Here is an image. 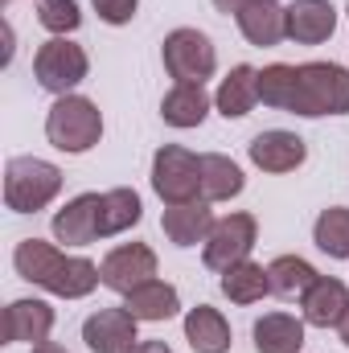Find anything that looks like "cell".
I'll return each mask as SVG.
<instances>
[{
  "label": "cell",
  "instance_id": "9",
  "mask_svg": "<svg viewBox=\"0 0 349 353\" xmlns=\"http://www.w3.org/2000/svg\"><path fill=\"white\" fill-rule=\"evenodd\" d=\"M99 275H103V288L128 296V292H136L140 283L157 279V251H152L148 243H123V247H115V251L99 263Z\"/></svg>",
  "mask_w": 349,
  "mask_h": 353
},
{
  "label": "cell",
  "instance_id": "30",
  "mask_svg": "<svg viewBox=\"0 0 349 353\" xmlns=\"http://www.w3.org/2000/svg\"><path fill=\"white\" fill-rule=\"evenodd\" d=\"M132 353H173L165 341H136V350Z\"/></svg>",
  "mask_w": 349,
  "mask_h": 353
},
{
  "label": "cell",
  "instance_id": "19",
  "mask_svg": "<svg viewBox=\"0 0 349 353\" xmlns=\"http://www.w3.org/2000/svg\"><path fill=\"white\" fill-rule=\"evenodd\" d=\"M255 103H259V70H255V66H235V70L218 83V94H214L218 115L243 119V115H251Z\"/></svg>",
  "mask_w": 349,
  "mask_h": 353
},
{
  "label": "cell",
  "instance_id": "4",
  "mask_svg": "<svg viewBox=\"0 0 349 353\" xmlns=\"http://www.w3.org/2000/svg\"><path fill=\"white\" fill-rule=\"evenodd\" d=\"M62 193V169L41 157H12L4 169V205L12 214H37Z\"/></svg>",
  "mask_w": 349,
  "mask_h": 353
},
{
  "label": "cell",
  "instance_id": "17",
  "mask_svg": "<svg viewBox=\"0 0 349 353\" xmlns=\"http://www.w3.org/2000/svg\"><path fill=\"white\" fill-rule=\"evenodd\" d=\"M161 226H165V239L173 247H197L210 239L214 230V214H210V201H185V205H165L161 214Z\"/></svg>",
  "mask_w": 349,
  "mask_h": 353
},
{
  "label": "cell",
  "instance_id": "34",
  "mask_svg": "<svg viewBox=\"0 0 349 353\" xmlns=\"http://www.w3.org/2000/svg\"><path fill=\"white\" fill-rule=\"evenodd\" d=\"M4 4H17V0H4Z\"/></svg>",
  "mask_w": 349,
  "mask_h": 353
},
{
  "label": "cell",
  "instance_id": "14",
  "mask_svg": "<svg viewBox=\"0 0 349 353\" xmlns=\"http://www.w3.org/2000/svg\"><path fill=\"white\" fill-rule=\"evenodd\" d=\"M99 197L103 193H79L54 214V239L66 247H90L99 243Z\"/></svg>",
  "mask_w": 349,
  "mask_h": 353
},
{
  "label": "cell",
  "instance_id": "8",
  "mask_svg": "<svg viewBox=\"0 0 349 353\" xmlns=\"http://www.w3.org/2000/svg\"><path fill=\"white\" fill-rule=\"evenodd\" d=\"M255 239H259V222H255V214H243V210H239V214H226V218L214 222L201 259H206L210 271H230L235 263L251 259Z\"/></svg>",
  "mask_w": 349,
  "mask_h": 353
},
{
  "label": "cell",
  "instance_id": "21",
  "mask_svg": "<svg viewBox=\"0 0 349 353\" xmlns=\"http://www.w3.org/2000/svg\"><path fill=\"white\" fill-rule=\"evenodd\" d=\"M255 350L259 353H300L304 350V321L288 316V312H267L251 329Z\"/></svg>",
  "mask_w": 349,
  "mask_h": 353
},
{
  "label": "cell",
  "instance_id": "12",
  "mask_svg": "<svg viewBox=\"0 0 349 353\" xmlns=\"http://www.w3.org/2000/svg\"><path fill=\"white\" fill-rule=\"evenodd\" d=\"M300 312H304V325L312 329H337L349 312V288L333 275H317L312 288L300 296Z\"/></svg>",
  "mask_w": 349,
  "mask_h": 353
},
{
  "label": "cell",
  "instance_id": "20",
  "mask_svg": "<svg viewBox=\"0 0 349 353\" xmlns=\"http://www.w3.org/2000/svg\"><path fill=\"white\" fill-rule=\"evenodd\" d=\"M210 94L201 83H177L165 99H161V119L169 128H201V119L210 115Z\"/></svg>",
  "mask_w": 349,
  "mask_h": 353
},
{
  "label": "cell",
  "instance_id": "2",
  "mask_svg": "<svg viewBox=\"0 0 349 353\" xmlns=\"http://www.w3.org/2000/svg\"><path fill=\"white\" fill-rule=\"evenodd\" d=\"M12 267H17L21 279L37 283L46 292L62 296V300H83V296H90L103 283L99 267L90 263V259H83V255H62L46 239H21L17 251H12Z\"/></svg>",
  "mask_w": 349,
  "mask_h": 353
},
{
  "label": "cell",
  "instance_id": "33",
  "mask_svg": "<svg viewBox=\"0 0 349 353\" xmlns=\"http://www.w3.org/2000/svg\"><path fill=\"white\" fill-rule=\"evenodd\" d=\"M337 333H341V345H346V350H349V312H346V321L337 325Z\"/></svg>",
  "mask_w": 349,
  "mask_h": 353
},
{
  "label": "cell",
  "instance_id": "32",
  "mask_svg": "<svg viewBox=\"0 0 349 353\" xmlns=\"http://www.w3.org/2000/svg\"><path fill=\"white\" fill-rule=\"evenodd\" d=\"M33 353H66L58 341H41V345H33Z\"/></svg>",
  "mask_w": 349,
  "mask_h": 353
},
{
  "label": "cell",
  "instance_id": "1",
  "mask_svg": "<svg viewBox=\"0 0 349 353\" xmlns=\"http://www.w3.org/2000/svg\"><path fill=\"white\" fill-rule=\"evenodd\" d=\"M259 103L304 119L349 115V70L337 62H271L259 70Z\"/></svg>",
  "mask_w": 349,
  "mask_h": 353
},
{
  "label": "cell",
  "instance_id": "22",
  "mask_svg": "<svg viewBox=\"0 0 349 353\" xmlns=\"http://www.w3.org/2000/svg\"><path fill=\"white\" fill-rule=\"evenodd\" d=\"M123 308H128L136 321H169V316L181 312V296H177L173 283L148 279V283H140L136 292L123 296Z\"/></svg>",
  "mask_w": 349,
  "mask_h": 353
},
{
  "label": "cell",
  "instance_id": "25",
  "mask_svg": "<svg viewBox=\"0 0 349 353\" xmlns=\"http://www.w3.org/2000/svg\"><path fill=\"white\" fill-rule=\"evenodd\" d=\"M222 296L230 304H259L263 296H271L267 267L243 259V263H235L230 271H222Z\"/></svg>",
  "mask_w": 349,
  "mask_h": 353
},
{
  "label": "cell",
  "instance_id": "24",
  "mask_svg": "<svg viewBox=\"0 0 349 353\" xmlns=\"http://www.w3.org/2000/svg\"><path fill=\"white\" fill-rule=\"evenodd\" d=\"M243 169L230 161V157H222V152H206L201 157V201H230V197H239L243 193Z\"/></svg>",
  "mask_w": 349,
  "mask_h": 353
},
{
  "label": "cell",
  "instance_id": "16",
  "mask_svg": "<svg viewBox=\"0 0 349 353\" xmlns=\"http://www.w3.org/2000/svg\"><path fill=\"white\" fill-rule=\"evenodd\" d=\"M337 29V8L329 0H292L288 4V37L296 46H321Z\"/></svg>",
  "mask_w": 349,
  "mask_h": 353
},
{
  "label": "cell",
  "instance_id": "3",
  "mask_svg": "<svg viewBox=\"0 0 349 353\" xmlns=\"http://www.w3.org/2000/svg\"><path fill=\"white\" fill-rule=\"evenodd\" d=\"M46 136L58 152L83 157L103 140V115L87 94H58V103L46 115Z\"/></svg>",
  "mask_w": 349,
  "mask_h": 353
},
{
  "label": "cell",
  "instance_id": "29",
  "mask_svg": "<svg viewBox=\"0 0 349 353\" xmlns=\"http://www.w3.org/2000/svg\"><path fill=\"white\" fill-rule=\"evenodd\" d=\"M90 4H94L99 21H107V25H128L140 8V0H90Z\"/></svg>",
  "mask_w": 349,
  "mask_h": 353
},
{
  "label": "cell",
  "instance_id": "15",
  "mask_svg": "<svg viewBox=\"0 0 349 353\" xmlns=\"http://www.w3.org/2000/svg\"><path fill=\"white\" fill-rule=\"evenodd\" d=\"M235 21H239V29H243V37L251 41V46H279L283 37H288V8L279 4V0H251V4H243L239 12H235Z\"/></svg>",
  "mask_w": 349,
  "mask_h": 353
},
{
  "label": "cell",
  "instance_id": "10",
  "mask_svg": "<svg viewBox=\"0 0 349 353\" xmlns=\"http://www.w3.org/2000/svg\"><path fill=\"white\" fill-rule=\"evenodd\" d=\"M136 316L128 308H99L83 325V341L90 353H132L136 350Z\"/></svg>",
  "mask_w": 349,
  "mask_h": 353
},
{
  "label": "cell",
  "instance_id": "23",
  "mask_svg": "<svg viewBox=\"0 0 349 353\" xmlns=\"http://www.w3.org/2000/svg\"><path fill=\"white\" fill-rule=\"evenodd\" d=\"M144 218V205H140V193L136 189H107L99 197V239H111V234H123L132 230L136 222Z\"/></svg>",
  "mask_w": 349,
  "mask_h": 353
},
{
  "label": "cell",
  "instance_id": "6",
  "mask_svg": "<svg viewBox=\"0 0 349 353\" xmlns=\"http://www.w3.org/2000/svg\"><path fill=\"white\" fill-rule=\"evenodd\" d=\"M161 58H165L169 79H177V83L206 87V79H214V70H218V50L201 29H173L161 46Z\"/></svg>",
  "mask_w": 349,
  "mask_h": 353
},
{
  "label": "cell",
  "instance_id": "35",
  "mask_svg": "<svg viewBox=\"0 0 349 353\" xmlns=\"http://www.w3.org/2000/svg\"><path fill=\"white\" fill-rule=\"evenodd\" d=\"M346 17H349V8H346Z\"/></svg>",
  "mask_w": 349,
  "mask_h": 353
},
{
  "label": "cell",
  "instance_id": "11",
  "mask_svg": "<svg viewBox=\"0 0 349 353\" xmlns=\"http://www.w3.org/2000/svg\"><path fill=\"white\" fill-rule=\"evenodd\" d=\"M54 333V308L46 300H12L4 308V345H41Z\"/></svg>",
  "mask_w": 349,
  "mask_h": 353
},
{
  "label": "cell",
  "instance_id": "18",
  "mask_svg": "<svg viewBox=\"0 0 349 353\" xmlns=\"http://www.w3.org/2000/svg\"><path fill=\"white\" fill-rule=\"evenodd\" d=\"M185 341L193 353H230V325L218 308L197 304L185 312Z\"/></svg>",
  "mask_w": 349,
  "mask_h": 353
},
{
  "label": "cell",
  "instance_id": "28",
  "mask_svg": "<svg viewBox=\"0 0 349 353\" xmlns=\"http://www.w3.org/2000/svg\"><path fill=\"white\" fill-rule=\"evenodd\" d=\"M37 21L54 33V37H66L83 25V12H79V0H41L37 4Z\"/></svg>",
  "mask_w": 349,
  "mask_h": 353
},
{
  "label": "cell",
  "instance_id": "7",
  "mask_svg": "<svg viewBox=\"0 0 349 353\" xmlns=\"http://www.w3.org/2000/svg\"><path fill=\"white\" fill-rule=\"evenodd\" d=\"M90 70V58L87 50L70 37H50L37 54H33V74L37 83L54 94H74V87L87 79Z\"/></svg>",
  "mask_w": 349,
  "mask_h": 353
},
{
  "label": "cell",
  "instance_id": "27",
  "mask_svg": "<svg viewBox=\"0 0 349 353\" xmlns=\"http://www.w3.org/2000/svg\"><path fill=\"white\" fill-rule=\"evenodd\" d=\"M312 243H317L329 259H349V210L346 205L321 210V218H317V226H312Z\"/></svg>",
  "mask_w": 349,
  "mask_h": 353
},
{
  "label": "cell",
  "instance_id": "5",
  "mask_svg": "<svg viewBox=\"0 0 349 353\" xmlns=\"http://www.w3.org/2000/svg\"><path fill=\"white\" fill-rule=\"evenodd\" d=\"M152 189L165 205L201 201V157L181 144H165L152 157Z\"/></svg>",
  "mask_w": 349,
  "mask_h": 353
},
{
  "label": "cell",
  "instance_id": "26",
  "mask_svg": "<svg viewBox=\"0 0 349 353\" xmlns=\"http://www.w3.org/2000/svg\"><path fill=\"white\" fill-rule=\"evenodd\" d=\"M317 275H321V271L308 263V259H300V255H279V259L267 263L271 296H283V300H300V296L312 288Z\"/></svg>",
  "mask_w": 349,
  "mask_h": 353
},
{
  "label": "cell",
  "instance_id": "31",
  "mask_svg": "<svg viewBox=\"0 0 349 353\" xmlns=\"http://www.w3.org/2000/svg\"><path fill=\"white\" fill-rule=\"evenodd\" d=\"M243 4H251V0H214V8H218V12H226V17H235Z\"/></svg>",
  "mask_w": 349,
  "mask_h": 353
},
{
  "label": "cell",
  "instance_id": "13",
  "mask_svg": "<svg viewBox=\"0 0 349 353\" xmlns=\"http://www.w3.org/2000/svg\"><path fill=\"white\" fill-rule=\"evenodd\" d=\"M247 152H251V165L263 169V173H292V169H300L304 157H308L304 140H300L296 132H283V128L259 132V136L247 144Z\"/></svg>",
  "mask_w": 349,
  "mask_h": 353
}]
</instances>
